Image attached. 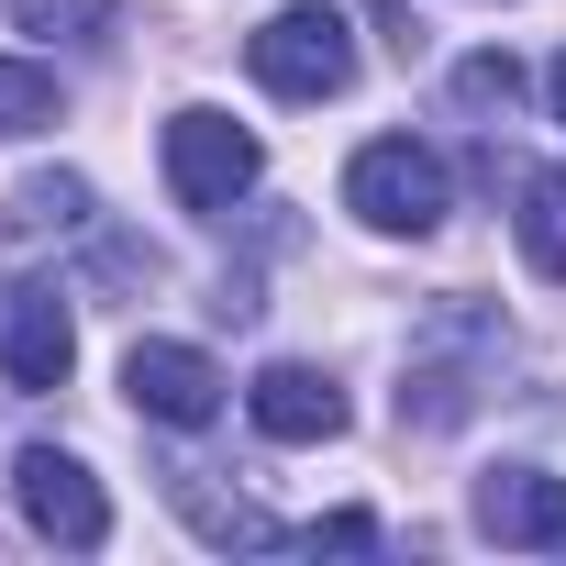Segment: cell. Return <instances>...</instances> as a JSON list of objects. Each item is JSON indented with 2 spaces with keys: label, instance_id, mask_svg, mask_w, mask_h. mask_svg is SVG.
<instances>
[{
  "label": "cell",
  "instance_id": "6da1fadb",
  "mask_svg": "<svg viewBox=\"0 0 566 566\" xmlns=\"http://www.w3.org/2000/svg\"><path fill=\"white\" fill-rule=\"evenodd\" d=\"M244 67L277 101H334V90H356V34H345L334 0H290V12H266L244 34Z\"/></svg>",
  "mask_w": 566,
  "mask_h": 566
},
{
  "label": "cell",
  "instance_id": "7a4b0ae2",
  "mask_svg": "<svg viewBox=\"0 0 566 566\" xmlns=\"http://www.w3.org/2000/svg\"><path fill=\"white\" fill-rule=\"evenodd\" d=\"M345 211H356L367 233H433V222H444V156L411 145V134L356 145V167H345Z\"/></svg>",
  "mask_w": 566,
  "mask_h": 566
},
{
  "label": "cell",
  "instance_id": "3957f363",
  "mask_svg": "<svg viewBox=\"0 0 566 566\" xmlns=\"http://www.w3.org/2000/svg\"><path fill=\"white\" fill-rule=\"evenodd\" d=\"M167 189H178V211L222 222V211L255 189V134H244L233 112H178V123H167Z\"/></svg>",
  "mask_w": 566,
  "mask_h": 566
},
{
  "label": "cell",
  "instance_id": "277c9868",
  "mask_svg": "<svg viewBox=\"0 0 566 566\" xmlns=\"http://www.w3.org/2000/svg\"><path fill=\"white\" fill-rule=\"evenodd\" d=\"M12 500H23V522H34L45 544H67V555H101V544H112V500H101V478H90L78 455H56V444H23Z\"/></svg>",
  "mask_w": 566,
  "mask_h": 566
},
{
  "label": "cell",
  "instance_id": "5b68a950",
  "mask_svg": "<svg viewBox=\"0 0 566 566\" xmlns=\"http://www.w3.org/2000/svg\"><path fill=\"white\" fill-rule=\"evenodd\" d=\"M123 389H134V411L167 422V433H200V422L222 411V367H211L200 345H167V334H145V345L123 356Z\"/></svg>",
  "mask_w": 566,
  "mask_h": 566
},
{
  "label": "cell",
  "instance_id": "8992f818",
  "mask_svg": "<svg viewBox=\"0 0 566 566\" xmlns=\"http://www.w3.org/2000/svg\"><path fill=\"white\" fill-rule=\"evenodd\" d=\"M0 367H12V389H67V367H78V312H67V290H12V312H0Z\"/></svg>",
  "mask_w": 566,
  "mask_h": 566
},
{
  "label": "cell",
  "instance_id": "52a82bcc",
  "mask_svg": "<svg viewBox=\"0 0 566 566\" xmlns=\"http://www.w3.org/2000/svg\"><path fill=\"white\" fill-rule=\"evenodd\" d=\"M478 533H489V544L566 555V478H544V467H489V478H478Z\"/></svg>",
  "mask_w": 566,
  "mask_h": 566
},
{
  "label": "cell",
  "instance_id": "ba28073f",
  "mask_svg": "<svg viewBox=\"0 0 566 566\" xmlns=\"http://www.w3.org/2000/svg\"><path fill=\"white\" fill-rule=\"evenodd\" d=\"M244 411H255L266 444H334V433H345V389H334L323 367H266V378L244 389Z\"/></svg>",
  "mask_w": 566,
  "mask_h": 566
},
{
  "label": "cell",
  "instance_id": "9c48e42d",
  "mask_svg": "<svg viewBox=\"0 0 566 566\" xmlns=\"http://www.w3.org/2000/svg\"><path fill=\"white\" fill-rule=\"evenodd\" d=\"M522 255H533V277H555L566 290V167H544V178H522Z\"/></svg>",
  "mask_w": 566,
  "mask_h": 566
},
{
  "label": "cell",
  "instance_id": "30bf717a",
  "mask_svg": "<svg viewBox=\"0 0 566 566\" xmlns=\"http://www.w3.org/2000/svg\"><path fill=\"white\" fill-rule=\"evenodd\" d=\"M67 101H56V78L34 67V56H0V145H12V134H45Z\"/></svg>",
  "mask_w": 566,
  "mask_h": 566
},
{
  "label": "cell",
  "instance_id": "8fae6325",
  "mask_svg": "<svg viewBox=\"0 0 566 566\" xmlns=\"http://www.w3.org/2000/svg\"><path fill=\"white\" fill-rule=\"evenodd\" d=\"M178 511H189V522H200L211 544H290V533H277L266 511H244V500H211L200 478H178Z\"/></svg>",
  "mask_w": 566,
  "mask_h": 566
},
{
  "label": "cell",
  "instance_id": "7c38bea8",
  "mask_svg": "<svg viewBox=\"0 0 566 566\" xmlns=\"http://www.w3.org/2000/svg\"><path fill=\"white\" fill-rule=\"evenodd\" d=\"M12 23L45 34V45H90V34L112 23V0H12Z\"/></svg>",
  "mask_w": 566,
  "mask_h": 566
},
{
  "label": "cell",
  "instance_id": "4fadbf2b",
  "mask_svg": "<svg viewBox=\"0 0 566 566\" xmlns=\"http://www.w3.org/2000/svg\"><path fill=\"white\" fill-rule=\"evenodd\" d=\"M511 101H522V67H511V56H500V45H489V56H467V67H455V112H511Z\"/></svg>",
  "mask_w": 566,
  "mask_h": 566
},
{
  "label": "cell",
  "instance_id": "5bb4252c",
  "mask_svg": "<svg viewBox=\"0 0 566 566\" xmlns=\"http://www.w3.org/2000/svg\"><path fill=\"white\" fill-rule=\"evenodd\" d=\"M12 211H23L34 233H45V222L67 233V222H90V178H23V200H12Z\"/></svg>",
  "mask_w": 566,
  "mask_h": 566
},
{
  "label": "cell",
  "instance_id": "9a60e30c",
  "mask_svg": "<svg viewBox=\"0 0 566 566\" xmlns=\"http://www.w3.org/2000/svg\"><path fill=\"white\" fill-rule=\"evenodd\" d=\"M301 544H312V555H323V544H334V555H356V544H378V522H367V511H334V522H312Z\"/></svg>",
  "mask_w": 566,
  "mask_h": 566
},
{
  "label": "cell",
  "instance_id": "2e32d148",
  "mask_svg": "<svg viewBox=\"0 0 566 566\" xmlns=\"http://www.w3.org/2000/svg\"><path fill=\"white\" fill-rule=\"evenodd\" d=\"M555 123H566V56H555Z\"/></svg>",
  "mask_w": 566,
  "mask_h": 566
}]
</instances>
